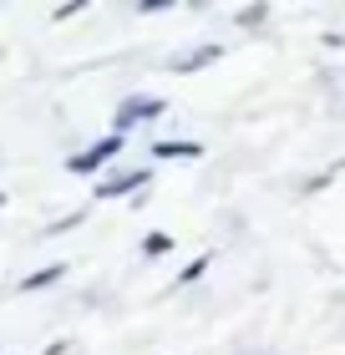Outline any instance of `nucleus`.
Masks as SVG:
<instances>
[{
  "mask_svg": "<svg viewBox=\"0 0 345 355\" xmlns=\"http://www.w3.org/2000/svg\"><path fill=\"white\" fill-rule=\"evenodd\" d=\"M168 249H173V239H168V234H147V239H142V254H147V259H162Z\"/></svg>",
  "mask_w": 345,
  "mask_h": 355,
  "instance_id": "obj_8",
  "label": "nucleus"
},
{
  "mask_svg": "<svg viewBox=\"0 0 345 355\" xmlns=\"http://www.w3.org/2000/svg\"><path fill=\"white\" fill-rule=\"evenodd\" d=\"M41 355H67V340H56V345H46Z\"/></svg>",
  "mask_w": 345,
  "mask_h": 355,
  "instance_id": "obj_13",
  "label": "nucleus"
},
{
  "mask_svg": "<svg viewBox=\"0 0 345 355\" xmlns=\"http://www.w3.org/2000/svg\"><path fill=\"white\" fill-rule=\"evenodd\" d=\"M0 203H6V193H0Z\"/></svg>",
  "mask_w": 345,
  "mask_h": 355,
  "instance_id": "obj_15",
  "label": "nucleus"
},
{
  "mask_svg": "<svg viewBox=\"0 0 345 355\" xmlns=\"http://www.w3.org/2000/svg\"><path fill=\"white\" fill-rule=\"evenodd\" d=\"M153 157H203V142H178V137H168V142H153Z\"/></svg>",
  "mask_w": 345,
  "mask_h": 355,
  "instance_id": "obj_6",
  "label": "nucleus"
},
{
  "mask_svg": "<svg viewBox=\"0 0 345 355\" xmlns=\"http://www.w3.org/2000/svg\"><path fill=\"white\" fill-rule=\"evenodd\" d=\"M213 61H224V46H199V51H188V56H173L168 61V71H178V76H188V71H203V67H213Z\"/></svg>",
  "mask_w": 345,
  "mask_h": 355,
  "instance_id": "obj_4",
  "label": "nucleus"
},
{
  "mask_svg": "<svg viewBox=\"0 0 345 355\" xmlns=\"http://www.w3.org/2000/svg\"><path fill=\"white\" fill-rule=\"evenodd\" d=\"M122 148H127V132H112V137H102V142H92V148L71 153V163H67V168H71L76 178H92V173H102Z\"/></svg>",
  "mask_w": 345,
  "mask_h": 355,
  "instance_id": "obj_1",
  "label": "nucleus"
},
{
  "mask_svg": "<svg viewBox=\"0 0 345 355\" xmlns=\"http://www.w3.org/2000/svg\"><path fill=\"white\" fill-rule=\"evenodd\" d=\"M193 6H213V0H193Z\"/></svg>",
  "mask_w": 345,
  "mask_h": 355,
  "instance_id": "obj_14",
  "label": "nucleus"
},
{
  "mask_svg": "<svg viewBox=\"0 0 345 355\" xmlns=\"http://www.w3.org/2000/svg\"><path fill=\"white\" fill-rule=\"evenodd\" d=\"M264 15H269V6H264V0H259V6H244V10H239V26H249V31H254L259 21H264Z\"/></svg>",
  "mask_w": 345,
  "mask_h": 355,
  "instance_id": "obj_10",
  "label": "nucleus"
},
{
  "mask_svg": "<svg viewBox=\"0 0 345 355\" xmlns=\"http://www.w3.org/2000/svg\"><path fill=\"white\" fill-rule=\"evenodd\" d=\"M162 112H168L162 96H133V102L117 107V132H133L137 122H153V117H162Z\"/></svg>",
  "mask_w": 345,
  "mask_h": 355,
  "instance_id": "obj_3",
  "label": "nucleus"
},
{
  "mask_svg": "<svg viewBox=\"0 0 345 355\" xmlns=\"http://www.w3.org/2000/svg\"><path fill=\"white\" fill-rule=\"evenodd\" d=\"M208 264H213V254H199L193 264H183V274H178V284H193V279H203V274H208Z\"/></svg>",
  "mask_w": 345,
  "mask_h": 355,
  "instance_id": "obj_7",
  "label": "nucleus"
},
{
  "mask_svg": "<svg viewBox=\"0 0 345 355\" xmlns=\"http://www.w3.org/2000/svg\"><path fill=\"white\" fill-rule=\"evenodd\" d=\"M81 218H87V214H81V208H76V214H67V218H56V223H46V239H56V234H71V229H76Z\"/></svg>",
  "mask_w": 345,
  "mask_h": 355,
  "instance_id": "obj_9",
  "label": "nucleus"
},
{
  "mask_svg": "<svg viewBox=\"0 0 345 355\" xmlns=\"http://www.w3.org/2000/svg\"><path fill=\"white\" fill-rule=\"evenodd\" d=\"M147 183H153V168H122L107 183H96V198H127V193H142Z\"/></svg>",
  "mask_w": 345,
  "mask_h": 355,
  "instance_id": "obj_2",
  "label": "nucleus"
},
{
  "mask_svg": "<svg viewBox=\"0 0 345 355\" xmlns=\"http://www.w3.org/2000/svg\"><path fill=\"white\" fill-rule=\"evenodd\" d=\"M87 6H92V0H61V6L51 10V21H71V15H76V10H87Z\"/></svg>",
  "mask_w": 345,
  "mask_h": 355,
  "instance_id": "obj_11",
  "label": "nucleus"
},
{
  "mask_svg": "<svg viewBox=\"0 0 345 355\" xmlns=\"http://www.w3.org/2000/svg\"><path fill=\"white\" fill-rule=\"evenodd\" d=\"M61 274H67V264H46V269H36V274H26V279H21V295H36V289L56 284Z\"/></svg>",
  "mask_w": 345,
  "mask_h": 355,
  "instance_id": "obj_5",
  "label": "nucleus"
},
{
  "mask_svg": "<svg viewBox=\"0 0 345 355\" xmlns=\"http://www.w3.org/2000/svg\"><path fill=\"white\" fill-rule=\"evenodd\" d=\"M168 6H178V0H137V10H168Z\"/></svg>",
  "mask_w": 345,
  "mask_h": 355,
  "instance_id": "obj_12",
  "label": "nucleus"
}]
</instances>
